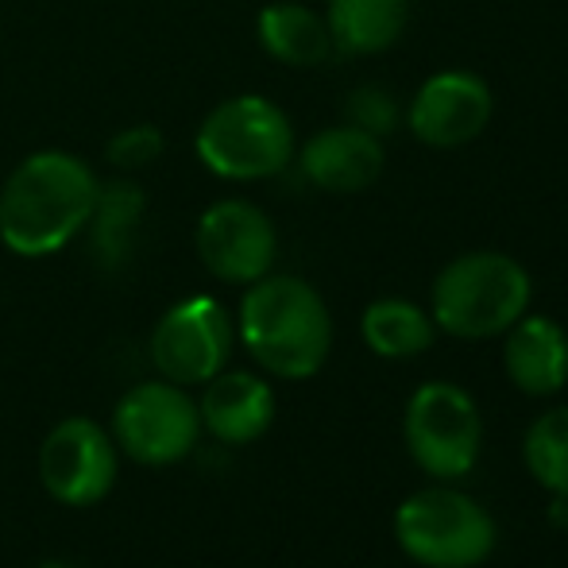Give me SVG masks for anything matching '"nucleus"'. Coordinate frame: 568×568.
Masks as SVG:
<instances>
[{
    "label": "nucleus",
    "instance_id": "nucleus-12",
    "mask_svg": "<svg viewBox=\"0 0 568 568\" xmlns=\"http://www.w3.org/2000/svg\"><path fill=\"white\" fill-rule=\"evenodd\" d=\"M383 140L356 124L322 128L310 135L298 151V166L317 190L325 194H359V190L375 186L383 174Z\"/></svg>",
    "mask_w": 568,
    "mask_h": 568
},
{
    "label": "nucleus",
    "instance_id": "nucleus-6",
    "mask_svg": "<svg viewBox=\"0 0 568 568\" xmlns=\"http://www.w3.org/2000/svg\"><path fill=\"white\" fill-rule=\"evenodd\" d=\"M484 422L479 410L453 383H422L406 403V445L422 471L437 479L468 476L476 468Z\"/></svg>",
    "mask_w": 568,
    "mask_h": 568
},
{
    "label": "nucleus",
    "instance_id": "nucleus-8",
    "mask_svg": "<svg viewBox=\"0 0 568 568\" xmlns=\"http://www.w3.org/2000/svg\"><path fill=\"white\" fill-rule=\"evenodd\" d=\"M232 337L236 329L229 310L210 294H197L159 317L151 333V364L179 387H202L217 372H225Z\"/></svg>",
    "mask_w": 568,
    "mask_h": 568
},
{
    "label": "nucleus",
    "instance_id": "nucleus-2",
    "mask_svg": "<svg viewBox=\"0 0 568 568\" xmlns=\"http://www.w3.org/2000/svg\"><path fill=\"white\" fill-rule=\"evenodd\" d=\"M236 333L260 367L278 379H310L322 372L333 344L325 298L298 275H263L240 302Z\"/></svg>",
    "mask_w": 568,
    "mask_h": 568
},
{
    "label": "nucleus",
    "instance_id": "nucleus-15",
    "mask_svg": "<svg viewBox=\"0 0 568 568\" xmlns=\"http://www.w3.org/2000/svg\"><path fill=\"white\" fill-rule=\"evenodd\" d=\"M255 31H260V47L283 67H322L333 54V36L329 23H325L322 12H314L310 4H298V0H275L260 12L255 20Z\"/></svg>",
    "mask_w": 568,
    "mask_h": 568
},
{
    "label": "nucleus",
    "instance_id": "nucleus-9",
    "mask_svg": "<svg viewBox=\"0 0 568 568\" xmlns=\"http://www.w3.org/2000/svg\"><path fill=\"white\" fill-rule=\"evenodd\" d=\"M197 260L213 278L232 286H252L271 275L278 255V232L260 205L244 197H221L197 217L194 229Z\"/></svg>",
    "mask_w": 568,
    "mask_h": 568
},
{
    "label": "nucleus",
    "instance_id": "nucleus-5",
    "mask_svg": "<svg viewBox=\"0 0 568 568\" xmlns=\"http://www.w3.org/2000/svg\"><path fill=\"white\" fill-rule=\"evenodd\" d=\"M395 538L426 568H476L495 549V523L468 495L426 487L395 510Z\"/></svg>",
    "mask_w": 568,
    "mask_h": 568
},
{
    "label": "nucleus",
    "instance_id": "nucleus-19",
    "mask_svg": "<svg viewBox=\"0 0 568 568\" xmlns=\"http://www.w3.org/2000/svg\"><path fill=\"white\" fill-rule=\"evenodd\" d=\"M526 468L546 491L568 499V406L546 410L526 434Z\"/></svg>",
    "mask_w": 568,
    "mask_h": 568
},
{
    "label": "nucleus",
    "instance_id": "nucleus-17",
    "mask_svg": "<svg viewBox=\"0 0 568 568\" xmlns=\"http://www.w3.org/2000/svg\"><path fill=\"white\" fill-rule=\"evenodd\" d=\"M143 213H148V194L135 182H101L98 205H93V217L85 232H90L93 260L105 271H116L132 260L135 240H140L143 229Z\"/></svg>",
    "mask_w": 568,
    "mask_h": 568
},
{
    "label": "nucleus",
    "instance_id": "nucleus-4",
    "mask_svg": "<svg viewBox=\"0 0 568 568\" xmlns=\"http://www.w3.org/2000/svg\"><path fill=\"white\" fill-rule=\"evenodd\" d=\"M530 306V275L503 252H464L434 283V325L453 337L484 341L507 333Z\"/></svg>",
    "mask_w": 568,
    "mask_h": 568
},
{
    "label": "nucleus",
    "instance_id": "nucleus-10",
    "mask_svg": "<svg viewBox=\"0 0 568 568\" xmlns=\"http://www.w3.org/2000/svg\"><path fill=\"white\" fill-rule=\"evenodd\" d=\"M116 445L98 422L67 418L39 449V479L62 507H93L116 484Z\"/></svg>",
    "mask_w": 568,
    "mask_h": 568
},
{
    "label": "nucleus",
    "instance_id": "nucleus-13",
    "mask_svg": "<svg viewBox=\"0 0 568 568\" xmlns=\"http://www.w3.org/2000/svg\"><path fill=\"white\" fill-rule=\"evenodd\" d=\"M205 395L197 403L202 426L225 445H247L263 437L275 422V395L252 372H217L202 383Z\"/></svg>",
    "mask_w": 568,
    "mask_h": 568
},
{
    "label": "nucleus",
    "instance_id": "nucleus-1",
    "mask_svg": "<svg viewBox=\"0 0 568 568\" xmlns=\"http://www.w3.org/2000/svg\"><path fill=\"white\" fill-rule=\"evenodd\" d=\"M101 179L82 155L43 148L23 155L0 186V244L20 260H43L78 240L93 217Z\"/></svg>",
    "mask_w": 568,
    "mask_h": 568
},
{
    "label": "nucleus",
    "instance_id": "nucleus-18",
    "mask_svg": "<svg viewBox=\"0 0 568 568\" xmlns=\"http://www.w3.org/2000/svg\"><path fill=\"white\" fill-rule=\"evenodd\" d=\"M364 341L383 359H410L434 344V317L406 298H379L364 310Z\"/></svg>",
    "mask_w": 568,
    "mask_h": 568
},
{
    "label": "nucleus",
    "instance_id": "nucleus-21",
    "mask_svg": "<svg viewBox=\"0 0 568 568\" xmlns=\"http://www.w3.org/2000/svg\"><path fill=\"white\" fill-rule=\"evenodd\" d=\"M344 124H356L364 132H372L375 140L390 135L398 128V105H395V93L383 90V85H356L344 101Z\"/></svg>",
    "mask_w": 568,
    "mask_h": 568
},
{
    "label": "nucleus",
    "instance_id": "nucleus-11",
    "mask_svg": "<svg viewBox=\"0 0 568 568\" xmlns=\"http://www.w3.org/2000/svg\"><path fill=\"white\" fill-rule=\"evenodd\" d=\"M491 85L471 70H442L426 78L406 109V128L426 148H464L491 124Z\"/></svg>",
    "mask_w": 568,
    "mask_h": 568
},
{
    "label": "nucleus",
    "instance_id": "nucleus-14",
    "mask_svg": "<svg viewBox=\"0 0 568 568\" xmlns=\"http://www.w3.org/2000/svg\"><path fill=\"white\" fill-rule=\"evenodd\" d=\"M507 375L526 395H557L568 383V333L554 317H518L507 329Z\"/></svg>",
    "mask_w": 568,
    "mask_h": 568
},
{
    "label": "nucleus",
    "instance_id": "nucleus-3",
    "mask_svg": "<svg viewBox=\"0 0 568 568\" xmlns=\"http://www.w3.org/2000/svg\"><path fill=\"white\" fill-rule=\"evenodd\" d=\"M194 151L225 182H263L294 163L291 116L263 93H236L197 124Z\"/></svg>",
    "mask_w": 568,
    "mask_h": 568
},
{
    "label": "nucleus",
    "instance_id": "nucleus-7",
    "mask_svg": "<svg viewBox=\"0 0 568 568\" xmlns=\"http://www.w3.org/2000/svg\"><path fill=\"white\" fill-rule=\"evenodd\" d=\"M116 445L132 460L163 468L186 460L202 434V414L186 387L171 379H151L132 387L113 410Z\"/></svg>",
    "mask_w": 568,
    "mask_h": 568
},
{
    "label": "nucleus",
    "instance_id": "nucleus-16",
    "mask_svg": "<svg viewBox=\"0 0 568 568\" xmlns=\"http://www.w3.org/2000/svg\"><path fill=\"white\" fill-rule=\"evenodd\" d=\"M333 51L341 54H383L403 39L410 23V0H329L325 8Z\"/></svg>",
    "mask_w": 568,
    "mask_h": 568
},
{
    "label": "nucleus",
    "instance_id": "nucleus-20",
    "mask_svg": "<svg viewBox=\"0 0 568 568\" xmlns=\"http://www.w3.org/2000/svg\"><path fill=\"white\" fill-rule=\"evenodd\" d=\"M163 132H159L155 124H128L120 128V132L109 140L105 148V159L109 166L120 174H135L143 171V166H151L159 155H163Z\"/></svg>",
    "mask_w": 568,
    "mask_h": 568
},
{
    "label": "nucleus",
    "instance_id": "nucleus-22",
    "mask_svg": "<svg viewBox=\"0 0 568 568\" xmlns=\"http://www.w3.org/2000/svg\"><path fill=\"white\" fill-rule=\"evenodd\" d=\"M39 568H74V565H62V561H51V565H39Z\"/></svg>",
    "mask_w": 568,
    "mask_h": 568
}]
</instances>
